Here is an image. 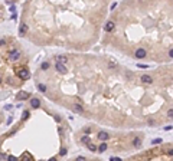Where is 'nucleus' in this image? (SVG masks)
I'll return each instance as SVG.
<instances>
[{
  "instance_id": "nucleus-18",
  "label": "nucleus",
  "mask_w": 173,
  "mask_h": 161,
  "mask_svg": "<svg viewBox=\"0 0 173 161\" xmlns=\"http://www.w3.org/2000/svg\"><path fill=\"white\" fill-rule=\"evenodd\" d=\"M88 148H90V151H97V148H98V147H95L94 144H91V143H90V144H88Z\"/></svg>"
},
{
  "instance_id": "nucleus-25",
  "label": "nucleus",
  "mask_w": 173,
  "mask_h": 161,
  "mask_svg": "<svg viewBox=\"0 0 173 161\" xmlns=\"http://www.w3.org/2000/svg\"><path fill=\"white\" fill-rule=\"evenodd\" d=\"M84 132H85V134H90V132H91V128H84Z\"/></svg>"
},
{
  "instance_id": "nucleus-24",
  "label": "nucleus",
  "mask_w": 173,
  "mask_h": 161,
  "mask_svg": "<svg viewBox=\"0 0 173 161\" xmlns=\"http://www.w3.org/2000/svg\"><path fill=\"white\" fill-rule=\"evenodd\" d=\"M48 68H49V63H46V62L42 63V69H48Z\"/></svg>"
},
{
  "instance_id": "nucleus-28",
  "label": "nucleus",
  "mask_w": 173,
  "mask_h": 161,
  "mask_svg": "<svg viewBox=\"0 0 173 161\" xmlns=\"http://www.w3.org/2000/svg\"><path fill=\"white\" fill-rule=\"evenodd\" d=\"M75 161H87V160H85L84 157H78V158H77V160H75Z\"/></svg>"
},
{
  "instance_id": "nucleus-31",
  "label": "nucleus",
  "mask_w": 173,
  "mask_h": 161,
  "mask_svg": "<svg viewBox=\"0 0 173 161\" xmlns=\"http://www.w3.org/2000/svg\"><path fill=\"white\" fill-rule=\"evenodd\" d=\"M55 121H58V122H59V121H61V117H58V115H55Z\"/></svg>"
},
{
  "instance_id": "nucleus-10",
  "label": "nucleus",
  "mask_w": 173,
  "mask_h": 161,
  "mask_svg": "<svg viewBox=\"0 0 173 161\" xmlns=\"http://www.w3.org/2000/svg\"><path fill=\"white\" fill-rule=\"evenodd\" d=\"M19 161H33V158H32V155H30V154L23 153V155L20 157V160H19Z\"/></svg>"
},
{
  "instance_id": "nucleus-11",
  "label": "nucleus",
  "mask_w": 173,
  "mask_h": 161,
  "mask_svg": "<svg viewBox=\"0 0 173 161\" xmlns=\"http://www.w3.org/2000/svg\"><path fill=\"white\" fill-rule=\"evenodd\" d=\"M66 60H68L66 56H62V55H58V56H56V63H62V65H65Z\"/></svg>"
},
{
  "instance_id": "nucleus-33",
  "label": "nucleus",
  "mask_w": 173,
  "mask_h": 161,
  "mask_svg": "<svg viewBox=\"0 0 173 161\" xmlns=\"http://www.w3.org/2000/svg\"><path fill=\"white\" fill-rule=\"evenodd\" d=\"M169 155H173V150H170V151H169Z\"/></svg>"
},
{
  "instance_id": "nucleus-22",
  "label": "nucleus",
  "mask_w": 173,
  "mask_h": 161,
  "mask_svg": "<svg viewBox=\"0 0 173 161\" xmlns=\"http://www.w3.org/2000/svg\"><path fill=\"white\" fill-rule=\"evenodd\" d=\"M152 143H153V144H160V143H162V138H156V140H153Z\"/></svg>"
},
{
  "instance_id": "nucleus-5",
  "label": "nucleus",
  "mask_w": 173,
  "mask_h": 161,
  "mask_svg": "<svg viewBox=\"0 0 173 161\" xmlns=\"http://www.w3.org/2000/svg\"><path fill=\"white\" fill-rule=\"evenodd\" d=\"M144 56H146V50H144L143 48H139V49L136 50V58H137V59H143Z\"/></svg>"
},
{
  "instance_id": "nucleus-14",
  "label": "nucleus",
  "mask_w": 173,
  "mask_h": 161,
  "mask_svg": "<svg viewBox=\"0 0 173 161\" xmlns=\"http://www.w3.org/2000/svg\"><path fill=\"white\" fill-rule=\"evenodd\" d=\"M74 111H77V112H84V108H82L79 104H75V105H74Z\"/></svg>"
},
{
  "instance_id": "nucleus-30",
  "label": "nucleus",
  "mask_w": 173,
  "mask_h": 161,
  "mask_svg": "<svg viewBox=\"0 0 173 161\" xmlns=\"http://www.w3.org/2000/svg\"><path fill=\"white\" fill-rule=\"evenodd\" d=\"M111 161H121V158H117V157H113V158H111Z\"/></svg>"
},
{
  "instance_id": "nucleus-17",
  "label": "nucleus",
  "mask_w": 173,
  "mask_h": 161,
  "mask_svg": "<svg viewBox=\"0 0 173 161\" xmlns=\"http://www.w3.org/2000/svg\"><path fill=\"white\" fill-rule=\"evenodd\" d=\"M133 145H134V147H140V145H141V140H140V138H134V140H133Z\"/></svg>"
},
{
  "instance_id": "nucleus-20",
  "label": "nucleus",
  "mask_w": 173,
  "mask_h": 161,
  "mask_svg": "<svg viewBox=\"0 0 173 161\" xmlns=\"http://www.w3.org/2000/svg\"><path fill=\"white\" fill-rule=\"evenodd\" d=\"M66 153H68V151H66V148H61V151H59V154H61L62 157H64V155H66Z\"/></svg>"
},
{
  "instance_id": "nucleus-2",
  "label": "nucleus",
  "mask_w": 173,
  "mask_h": 161,
  "mask_svg": "<svg viewBox=\"0 0 173 161\" xmlns=\"http://www.w3.org/2000/svg\"><path fill=\"white\" fill-rule=\"evenodd\" d=\"M16 75H17V78H20L22 81L29 79V71H27L26 68H20V69H17V71H16Z\"/></svg>"
},
{
  "instance_id": "nucleus-13",
  "label": "nucleus",
  "mask_w": 173,
  "mask_h": 161,
  "mask_svg": "<svg viewBox=\"0 0 173 161\" xmlns=\"http://www.w3.org/2000/svg\"><path fill=\"white\" fill-rule=\"evenodd\" d=\"M105 150H107V144H105V143H103V144L97 148V151H98V153H104Z\"/></svg>"
},
{
  "instance_id": "nucleus-32",
  "label": "nucleus",
  "mask_w": 173,
  "mask_h": 161,
  "mask_svg": "<svg viewBox=\"0 0 173 161\" xmlns=\"http://www.w3.org/2000/svg\"><path fill=\"white\" fill-rule=\"evenodd\" d=\"M169 56H170V58H173V49H170V52H169Z\"/></svg>"
},
{
  "instance_id": "nucleus-1",
  "label": "nucleus",
  "mask_w": 173,
  "mask_h": 161,
  "mask_svg": "<svg viewBox=\"0 0 173 161\" xmlns=\"http://www.w3.org/2000/svg\"><path fill=\"white\" fill-rule=\"evenodd\" d=\"M7 58H9V60H10V62H16V60H19V59H20V52H19L17 49H12V50L9 52Z\"/></svg>"
},
{
  "instance_id": "nucleus-27",
  "label": "nucleus",
  "mask_w": 173,
  "mask_h": 161,
  "mask_svg": "<svg viewBox=\"0 0 173 161\" xmlns=\"http://www.w3.org/2000/svg\"><path fill=\"white\" fill-rule=\"evenodd\" d=\"M6 45V40H3V39H0V46H4Z\"/></svg>"
},
{
  "instance_id": "nucleus-7",
  "label": "nucleus",
  "mask_w": 173,
  "mask_h": 161,
  "mask_svg": "<svg viewBox=\"0 0 173 161\" xmlns=\"http://www.w3.org/2000/svg\"><path fill=\"white\" fill-rule=\"evenodd\" d=\"M56 71L59 73H66V66L62 65V63H56Z\"/></svg>"
},
{
  "instance_id": "nucleus-6",
  "label": "nucleus",
  "mask_w": 173,
  "mask_h": 161,
  "mask_svg": "<svg viewBox=\"0 0 173 161\" xmlns=\"http://www.w3.org/2000/svg\"><path fill=\"white\" fill-rule=\"evenodd\" d=\"M26 33H27V24H26V23H22V24H20V29H19V35H20V36H25Z\"/></svg>"
},
{
  "instance_id": "nucleus-15",
  "label": "nucleus",
  "mask_w": 173,
  "mask_h": 161,
  "mask_svg": "<svg viewBox=\"0 0 173 161\" xmlns=\"http://www.w3.org/2000/svg\"><path fill=\"white\" fill-rule=\"evenodd\" d=\"M29 117H30V112H29V111H23V114H22V119H23V121H26Z\"/></svg>"
},
{
  "instance_id": "nucleus-29",
  "label": "nucleus",
  "mask_w": 173,
  "mask_h": 161,
  "mask_svg": "<svg viewBox=\"0 0 173 161\" xmlns=\"http://www.w3.org/2000/svg\"><path fill=\"white\" fill-rule=\"evenodd\" d=\"M139 68H141V69H143V68H147V65H143V63H139Z\"/></svg>"
},
{
  "instance_id": "nucleus-9",
  "label": "nucleus",
  "mask_w": 173,
  "mask_h": 161,
  "mask_svg": "<svg viewBox=\"0 0 173 161\" xmlns=\"http://www.w3.org/2000/svg\"><path fill=\"white\" fill-rule=\"evenodd\" d=\"M30 105H32V108H39L40 107V101L38 98H32L30 99Z\"/></svg>"
},
{
  "instance_id": "nucleus-35",
  "label": "nucleus",
  "mask_w": 173,
  "mask_h": 161,
  "mask_svg": "<svg viewBox=\"0 0 173 161\" xmlns=\"http://www.w3.org/2000/svg\"><path fill=\"white\" fill-rule=\"evenodd\" d=\"M0 82H1V78H0Z\"/></svg>"
},
{
  "instance_id": "nucleus-34",
  "label": "nucleus",
  "mask_w": 173,
  "mask_h": 161,
  "mask_svg": "<svg viewBox=\"0 0 173 161\" xmlns=\"http://www.w3.org/2000/svg\"><path fill=\"white\" fill-rule=\"evenodd\" d=\"M48 161H56V158H49Z\"/></svg>"
},
{
  "instance_id": "nucleus-3",
  "label": "nucleus",
  "mask_w": 173,
  "mask_h": 161,
  "mask_svg": "<svg viewBox=\"0 0 173 161\" xmlns=\"http://www.w3.org/2000/svg\"><path fill=\"white\" fill-rule=\"evenodd\" d=\"M97 137H98V140H101L103 143H105L107 140H110V134L105 132V131H100V132L97 134Z\"/></svg>"
},
{
  "instance_id": "nucleus-12",
  "label": "nucleus",
  "mask_w": 173,
  "mask_h": 161,
  "mask_svg": "<svg viewBox=\"0 0 173 161\" xmlns=\"http://www.w3.org/2000/svg\"><path fill=\"white\" fill-rule=\"evenodd\" d=\"M113 29H114V23H113V22H108V23L105 24V30H107V32H111Z\"/></svg>"
},
{
  "instance_id": "nucleus-4",
  "label": "nucleus",
  "mask_w": 173,
  "mask_h": 161,
  "mask_svg": "<svg viewBox=\"0 0 173 161\" xmlns=\"http://www.w3.org/2000/svg\"><path fill=\"white\" fill-rule=\"evenodd\" d=\"M16 99H17V101H26V99H29V92H25V91L19 92V94L16 95Z\"/></svg>"
},
{
  "instance_id": "nucleus-19",
  "label": "nucleus",
  "mask_w": 173,
  "mask_h": 161,
  "mask_svg": "<svg viewBox=\"0 0 173 161\" xmlns=\"http://www.w3.org/2000/svg\"><path fill=\"white\" fill-rule=\"evenodd\" d=\"M38 89H39V91H42V92H45V91H46V86H45V85H42V83H39V85H38Z\"/></svg>"
},
{
  "instance_id": "nucleus-21",
  "label": "nucleus",
  "mask_w": 173,
  "mask_h": 161,
  "mask_svg": "<svg viewBox=\"0 0 173 161\" xmlns=\"http://www.w3.org/2000/svg\"><path fill=\"white\" fill-rule=\"evenodd\" d=\"M7 161H19V160H17L14 155H9V157H7Z\"/></svg>"
},
{
  "instance_id": "nucleus-8",
  "label": "nucleus",
  "mask_w": 173,
  "mask_h": 161,
  "mask_svg": "<svg viewBox=\"0 0 173 161\" xmlns=\"http://www.w3.org/2000/svg\"><path fill=\"white\" fill-rule=\"evenodd\" d=\"M141 82H144V83H153V78L150 75H143L141 76Z\"/></svg>"
},
{
  "instance_id": "nucleus-16",
  "label": "nucleus",
  "mask_w": 173,
  "mask_h": 161,
  "mask_svg": "<svg viewBox=\"0 0 173 161\" xmlns=\"http://www.w3.org/2000/svg\"><path fill=\"white\" fill-rule=\"evenodd\" d=\"M81 141H82L84 144H87V145H88V144L91 143V140H90V137H88V135H84V137L81 138Z\"/></svg>"
},
{
  "instance_id": "nucleus-23",
  "label": "nucleus",
  "mask_w": 173,
  "mask_h": 161,
  "mask_svg": "<svg viewBox=\"0 0 173 161\" xmlns=\"http://www.w3.org/2000/svg\"><path fill=\"white\" fill-rule=\"evenodd\" d=\"M167 117H169V118H173V109H169V111H167Z\"/></svg>"
},
{
  "instance_id": "nucleus-26",
  "label": "nucleus",
  "mask_w": 173,
  "mask_h": 161,
  "mask_svg": "<svg viewBox=\"0 0 173 161\" xmlns=\"http://www.w3.org/2000/svg\"><path fill=\"white\" fill-rule=\"evenodd\" d=\"M165 130H166V131H170V130H173V127L172 125H167V127H165Z\"/></svg>"
}]
</instances>
